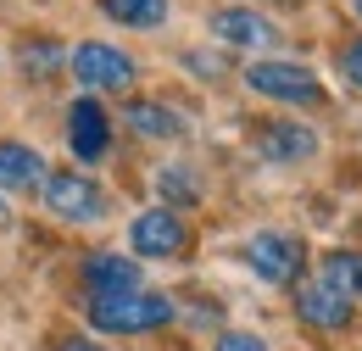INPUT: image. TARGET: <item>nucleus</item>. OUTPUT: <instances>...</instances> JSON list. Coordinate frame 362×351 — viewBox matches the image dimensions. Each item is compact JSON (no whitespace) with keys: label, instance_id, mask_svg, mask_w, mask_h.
<instances>
[{"label":"nucleus","instance_id":"1","mask_svg":"<svg viewBox=\"0 0 362 351\" xmlns=\"http://www.w3.org/2000/svg\"><path fill=\"white\" fill-rule=\"evenodd\" d=\"M90 323L106 335H145L173 323V301L151 290H123V296H90Z\"/></svg>","mask_w":362,"mask_h":351},{"label":"nucleus","instance_id":"2","mask_svg":"<svg viewBox=\"0 0 362 351\" xmlns=\"http://www.w3.org/2000/svg\"><path fill=\"white\" fill-rule=\"evenodd\" d=\"M245 89L268 95V100H284V106H323V84L307 67H296V62H251L245 67Z\"/></svg>","mask_w":362,"mask_h":351},{"label":"nucleus","instance_id":"3","mask_svg":"<svg viewBox=\"0 0 362 351\" xmlns=\"http://www.w3.org/2000/svg\"><path fill=\"white\" fill-rule=\"evenodd\" d=\"M134 56H123L117 45L106 40H84L78 50H73V79L84 89H95V95H112V89H129L134 84Z\"/></svg>","mask_w":362,"mask_h":351},{"label":"nucleus","instance_id":"4","mask_svg":"<svg viewBox=\"0 0 362 351\" xmlns=\"http://www.w3.org/2000/svg\"><path fill=\"white\" fill-rule=\"evenodd\" d=\"M45 207L67 223H100L106 218V190L90 173H45Z\"/></svg>","mask_w":362,"mask_h":351},{"label":"nucleus","instance_id":"5","mask_svg":"<svg viewBox=\"0 0 362 351\" xmlns=\"http://www.w3.org/2000/svg\"><path fill=\"white\" fill-rule=\"evenodd\" d=\"M129 240H134L139 257H184V251H189V223H184L173 207H151V212L134 218Z\"/></svg>","mask_w":362,"mask_h":351},{"label":"nucleus","instance_id":"6","mask_svg":"<svg viewBox=\"0 0 362 351\" xmlns=\"http://www.w3.org/2000/svg\"><path fill=\"white\" fill-rule=\"evenodd\" d=\"M245 263H251L257 279H268V284H290V279H301L307 251H301L296 234H257V240L245 246Z\"/></svg>","mask_w":362,"mask_h":351},{"label":"nucleus","instance_id":"7","mask_svg":"<svg viewBox=\"0 0 362 351\" xmlns=\"http://www.w3.org/2000/svg\"><path fill=\"white\" fill-rule=\"evenodd\" d=\"M67 139H73V151H78V162H100L106 156V145H112V123H106V112H100V100H73V112H67Z\"/></svg>","mask_w":362,"mask_h":351},{"label":"nucleus","instance_id":"8","mask_svg":"<svg viewBox=\"0 0 362 351\" xmlns=\"http://www.w3.org/2000/svg\"><path fill=\"white\" fill-rule=\"evenodd\" d=\"M212 40L234 45V50H268V45H279V28H273L268 17H257V11H218L212 17Z\"/></svg>","mask_w":362,"mask_h":351},{"label":"nucleus","instance_id":"9","mask_svg":"<svg viewBox=\"0 0 362 351\" xmlns=\"http://www.w3.org/2000/svg\"><path fill=\"white\" fill-rule=\"evenodd\" d=\"M296 312H301V323L329 329V335L351 323V301H346V296H334L323 279H313V284H301V290H296Z\"/></svg>","mask_w":362,"mask_h":351},{"label":"nucleus","instance_id":"10","mask_svg":"<svg viewBox=\"0 0 362 351\" xmlns=\"http://www.w3.org/2000/svg\"><path fill=\"white\" fill-rule=\"evenodd\" d=\"M257 151L268 156V162H307L317 151V134L301 129V123H257Z\"/></svg>","mask_w":362,"mask_h":351},{"label":"nucleus","instance_id":"11","mask_svg":"<svg viewBox=\"0 0 362 351\" xmlns=\"http://www.w3.org/2000/svg\"><path fill=\"white\" fill-rule=\"evenodd\" d=\"M84 284H90V296H123V290H139V263L112 257V251H95L90 263H84Z\"/></svg>","mask_w":362,"mask_h":351},{"label":"nucleus","instance_id":"12","mask_svg":"<svg viewBox=\"0 0 362 351\" xmlns=\"http://www.w3.org/2000/svg\"><path fill=\"white\" fill-rule=\"evenodd\" d=\"M45 162L34 145H17V139H0V190H34L45 184Z\"/></svg>","mask_w":362,"mask_h":351},{"label":"nucleus","instance_id":"13","mask_svg":"<svg viewBox=\"0 0 362 351\" xmlns=\"http://www.w3.org/2000/svg\"><path fill=\"white\" fill-rule=\"evenodd\" d=\"M123 123L145 139H179L184 134V117L173 106H162V100H129V112H123Z\"/></svg>","mask_w":362,"mask_h":351},{"label":"nucleus","instance_id":"14","mask_svg":"<svg viewBox=\"0 0 362 351\" xmlns=\"http://www.w3.org/2000/svg\"><path fill=\"white\" fill-rule=\"evenodd\" d=\"M100 11L123 28H162L168 23V0H100Z\"/></svg>","mask_w":362,"mask_h":351},{"label":"nucleus","instance_id":"15","mask_svg":"<svg viewBox=\"0 0 362 351\" xmlns=\"http://www.w3.org/2000/svg\"><path fill=\"white\" fill-rule=\"evenodd\" d=\"M323 284H329L334 296L357 301L362 296V257L357 251H329V257H323Z\"/></svg>","mask_w":362,"mask_h":351},{"label":"nucleus","instance_id":"16","mask_svg":"<svg viewBox=\"0 0 362 351\" xmlns=\"http://www.w3.org/2000/svg\"><path fill=\"white\" fill-rule=\"evenodd\" d=\"M17 67H23L34 84H50V79L62 73V45L56 40H28L23 50H17Z\"/></svg>","mask_w":362,"mask_h":351},{"label":"nucleus","instance_id":"17","mask_svg":"<svg viewBox=\"0 0 362 351\" xmlns=\"http://www.w3.org/2000/svg\"><path fill=\"white\" fill-rule=\"evenodd\" d=\"M156 184H162V201H168V207H189V201H201V184L189 178V168H162Z\"/></svg>","mask_w":362,"mask_h":351},{"label":"nucleus","instance_id":"18","mask_svg":"<svg viewBox=\"0 0 362 351\" xmlns=\"http://www.w3.org/2000/svg\"><path fill=\"white\" fill-rule=\"evenodd\" d=\"M340 73H346V84L362 89V40H351L346 50H340Z\"/></svg>","mask_w":362,"mask_h":351},{"label":"nucleus","instance_id":"19","mask_svg":"<svg viewBox=\"0 0 362 351\" xmlns=\"http://www.w3.org/2000/svg\"><path fill=\"white\" fill-rule=\"evenodd\" d=\"M212 351H268L257 335H240V329H228V335H218V346Z\"/></svg>","mask_w":362,"mask_h":351},{"label":"nucleus","instance_id":"20","mask_svg":"<svg viewBox=\"0 0 362 351\" xmlns=\"http://www.w3.org/2000/svg\"><path fill=\"white\" fill-rule=\"evenodd\" d=\"M56 351H100V346H95V340H62Z\"/></svg>","mask_w":362,"mask_h":351},{"label":"nucleus","instance_id":"21","mask_svg":"<svg viewBox=\"0 0 362 351\" xmlns=\"http://www.w3.org/2000/svg\"><path fill=\"white\" fill-rule=\"evenodd\" d=\"M0 223H6V201H0Z\"/></svg>","mask_w":362,"mask_h":351},{"label":"nucleus","instance_id":"22","mask_svg":"<svg viewBox=\"0 0 362 351\" xmlns=\"http://www.w3.org/2000/svg\"><path fill=\"white\" fill-rule=\"evenodd\" d=\"M351 6H357V17H362V0H351Z\"/></svg>","mask_w":362,"mask_h":351}]
</instances>
